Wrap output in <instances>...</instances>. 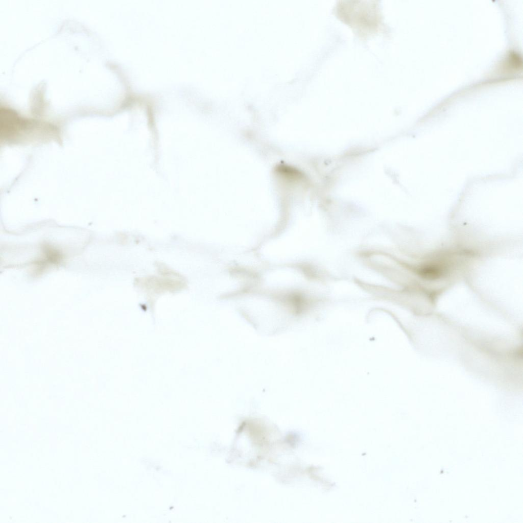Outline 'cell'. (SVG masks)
<instances>
[{"instance_id": "cell-3", "label": "cell", "mask_w": 523, "mask_h": 523, "mask_svg": "<svg viewBox=\"0 0 523 523\" xmlns=\"http://www.w3.org/2000/svg\"><path fill=\"white\" fill-rule=\"evenodd\" d=\"M509 63L514 68H518L521 65V60L517 54L512 53L509 56Z\"/></svg>"}, {"instance_id": "cell-2", "label": "cell", "mask_w": 523, "mask_h": 523, "mask_svg": "<svg viewBox=\"0 0 523 523\" xmlns=\"http://www.w3.org/2000/svg\"><path fill=\"white\" fill-rule=\"evenodd\" d=\"M445 273L444 267L436 264H427L421 267L418 273L423 278L433 280L441 278Z\"/></svg>"}, {"instance_id": "cell-1", "label": "cell", "mask_w": 523, "mask_h": 523, "mask_svg": "<svg viewBox=\"0 0 523 523\" xmlns=\"http://www.w3.org/2000/svg\"><path fill=\"white\" fill-rule=\"evenodd\" d=\"M26 121L15 112L4 109L1 111V136L6 139L15 136L27 128Z\"/></svg>"}]
</instances>
